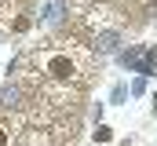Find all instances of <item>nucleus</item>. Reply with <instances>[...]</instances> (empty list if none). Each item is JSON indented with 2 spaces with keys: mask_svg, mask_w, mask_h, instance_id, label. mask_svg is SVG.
<instances>
[{
  "mask_svg": "<svg viewBox=\"0 0 157 146\" xmlns=\"http://www.w3.org/2000/svg\"><path fill=\"white\" fill-rule=\"evenodd\" d=\"M51 73H55V77H66V73H70V59H55V62H51Z\"/></svg>",
  "mask_w": 157,
  "mask_h": 146,
  "instance_id": "1",
  "label": "nucleus"
},
{
  "mask_svg": "<svg viewBox=\"0 0 157 146\" xmlns=\"http://www.w3.org/2000/svg\"><path fill=\"white\" fill-rule=\"evenodd\" d=\"M113 48H117V36L106 33V36H102V51H113Z\"/></svg>",
  "mask_w": 157,
  "mask_h": 146,
  "instance_id": "2",
  "label": "nucleus"
},
{
  "mask_svg": "<svg viewBox=\"0 0 157 146\" xmlns=\"http://www.w3.org/2000/svg\"><path fill=\"white\" fill-rule=\"evenodd\" d=\"M95 139H99V143H110V128H102V124H99V132H95Z\"/></svg>",
  "mask_w": 157,
  "mask_h": 146,
  "instance_id": "3",
  "label": "nucleus"
},
{
  "mask_svg": "<svg viewBox=\"0 0 157 146\" xmlns=\"http://www.w3.org/2000/svg\"><path fill=\"white\" fill-rule=\"evenodd\" d=\"M4 143H7V135H4V128H0V146H4Z\"/></svg>",
  "mask_w": 157,
  "mask_h": 146,
  "instance_id": "4",
  "label": "nucleus"
}]
</instances>
